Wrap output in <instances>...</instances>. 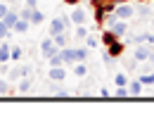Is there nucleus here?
<instances>
[{
  "instance_id": "nucleus-1",
  "label": "nucleus",
  "mask_w": 154,
  "mask_h": 138,
  "mask_svg": "<svg viewBox=\"0 0 154 138\" xmlns=\"http://www.w3.org/2000/svg\"><path fill=\"white\" fill-rule=\"evenodd\" d=\"M154 45H149V43H137L133 50V59L135 62H149V53H152Z\"/></svg>"
},
{
  "instance_id": "nucleus-2",
  "label": "nucleus",
  "mask_w": 154,
  "mask_h": 138,
  "mask_svg": "<svg viewBox=\"0 0 154 138\" xmlns=\"http://www.w3.org/2000/svg\"><path fill=\"white\" fill-rule=\"evenodd\" d=\"M55 53H59V48L55 45V40H52V36H48L45 40H40V57L50 59Z\"/></svg>"
},
{
  "instance_id": "nucleus-3",
  "label": "nucleus",
  "mask_w": 154,
  "mask_h": 138,
  "mask_svg": "<svg viewBox=\"0 0 154 138\" xmlns=\"http://www.w3.org/2000/svg\"><path fill=\"white\" fill-rule=\"evenodd\" d=\"M114 14H116V19H133L135 17V7L133 5H126V2H121V5H116L114 7Z\"/></svg>"
},
{
  "instance_id": "nucleus-4",
  "label": "nucleus",
  "mask_w": 154,
  "mask_h": 138,
  "mask_svg": "<svg viewBox=\"0 0 154 138\" xmlns=\"http://www.w3.org/2000/svg\"><path fill=\"white\" fill-rule=\"evenodd\" d=\"M71 21H74V26H78V24H85L88 21V12L83 10V7H78V5H74V10H71Z\"/></svg>"
},
{
  "instance_id": "nucleus-5",
  "label": "nucleus",
  "mask_w": 154,
  "mask_h": 138,
  "mask_svg": "<svg viewBox=\"0 0 154 138\" xmlns=\"http://www.w3.org/2000/svg\"><path fill=\"white\" fill-rule=\"evenodd\" d=\"M10 59H12V43L2 38L0 40V64H7Z\"/></svg>"
},
{
  "instance_id": "nucleus-6",
  "label": "nucleus",
  "mask_w": 154,
  "mask_h": 138,
  "mask_svg": "<svg viewBox=\"0 0 154 138\" xmlns=\"http://www.w3.org/2000/svg\"><path fill=\"white\" fill-rule=\"evenodd\" d=\"M128 93H131V98H140V95L145 93V83H142L140 79L128 81Z\"/></svg>"
},
{
  "instance_id": "nucleus-7",
  "label": "nucleus",
  "mask_w": 154,
  "mask_h": 138,
  "mask_svg": "<svg viewBox=\"0 0 154 138\" xmlns=\"http://www.w3.org/2000/svg\"><path fill=\"white\" fill-rule=\"evenodd\" d=\"M33 91V81L29 79V76H21L19 81H17V93L19 95H29Z\"/></svg>"
},
{
  "instance_id": "nucleus-8",
  "label": "nucleus",
  "mask_w": 154,
  "mask_h": 138,
  "mask_svg": "<svg viewBox=\"0 0 154 138\" xmlns=\"http://www.w3.org/2000/svg\"><path fill=\"white\" fill-rule=\"evenodd\" d=\"M59 55H62V59H64V64H74V62H78V57H76V48H71V45L62 48V50H59Z\"/></svg>"
},
{
  "instance_id": "nucleus-9",
  "label": "nucleus",
  "mask_w": 154,
  "mask_h": 138,
  "mask_svg": "<svg viewBox=\"0 0 154 138\" xmlns=\"http://www.w3.org/2000/svg\"><path fill=\"white\" fill-rule=\"evenodd\" d=\"M62 31H66V26H64V21L62 17H55V19L50 21V26H48V36H57Z\"/></svg>"
},
{
  "instance_id": "nucleus-10",
  "label": "nucleus",
  "mask_w": 154,
  "mask_h": 138,
  "mask_svg": "<svg viewBox=\"0 0 154 138\" xmlns=\"http://www.w3.org/2000/svg\"><path fill=\"white\" fill-rule=\"evenodd\" d=\"M48 76H50V81H52V83H62V81L66 79V69H64V67H50V72H48Z\"/></svg>"
},
{
  "instance_id": "nucleus-11",
  "label": "nucleus",
  "mask_w": 154,
  "mask_h": 138,
  "mask_svg": "<svg viewBox=\"0 0 154 138\" xmlns=\"http://www.w3.org/2000/svg\"><path fill=\"white\" fill-rule=\"evenodd\" d=\"M109 29L114 31V34H116V36H119V38H123V36L128 34V21H126V19H116L114 24L109 26Z\"/></svg>"
},
{
  "instance_id": "nucleus-12",
  "label": "nucleus",
  "mask_w": 154,
  "mask_h": 138,
  "mask_svg": "<svg viewBox=\"0 0 154 138\" xmlns=\"http://www.w3.org/2000/svg\"><path fill=\"white\" fill-rule=\"evenodd\" d=\"M29 29H31V21L29 19H17V24H14V26H12V34H26V31H29Z\"/></svg>"
},
{
  "instance_id": "nucleus-13",
  "label": "nucleus",
  "mask_w": 154,
  "mask_h": 138,
  "mask_svg": "<svg viewBox=\"0 0 154 138\" xmlns=\"http://www.w3.org/2000/svg\"><path fill=\"white\" fill-rule=\"evenodd\" d=\"M17 19H19V10H14V7H10V12H7L5 17H2V21H5V24H7L10 29H12L14 24H17Z\"/></svg>"
},
{
  "instance_id": "nucleus-14",
  "label": "nucleus",
  "mask_w": 154,
  "mask_h": 138,
  "mask_svg": "<svg viewBox=\"0 0 154 138\" xmlns=\"http://www.w3.org/2000/svg\"><path fill=\"white\" fill-rule=\"evenodd\" d=\"M116 40H121V38L116 36V34L112 31V29H107V31L102 34V43H104V48H109V45H114Z\"/></svg>"
},
{
  "instance_id": "nucleus-15",
  "label": "nucleus",
  "mask_w": 154,
  "mask_h": 138,
  "mask_svg": "<svg viewBox=\"0 0 154 138\" xmlns=\"http://www.w3.org/2000/svg\"><path fill=\"white\" fill-rule=\"evenodd\" d=\"M52 40H55V45H57L59 50L66 48V45H69V31H62V34H57V36H52Z\"/></svg>"
},
{
  "instance_id": "nucleus-16",
  "label": "nucleus",
  "mask_w": 154,
  "mask_h": 138,
  "mask_svg": "<svg viewBox=\"0 0 154 138\" xmlns=\"http://www.w3.org/2000/svg\"><path fill=\"white\" fill-rule=\"evenodd\" d=\"M71 72L76 74L78 79H83V76L88 74V64H85V62H74V64H71Z\"/></svg>"
},
{
  "instance_id": "nucleus-17",
  "label": "nucleus",
  "mask_w": 154,
  "mask_h": 138,
  "mask_svg": "<svg viewBox=\"0 0 154 138\" xmlns=\"http://www.w3.org/2000/svg\"><path fill=\"white\" fill-rule=\"evenodd\" d=\"M107 50H109V55H112V57H119V55H123V50H126V43H121V40H116L114 45H109Z\"/></svg>"
},
{
  "instance_id": "nucleus-18",
  "label": "nucleus",
  "mask_w": 154,
  "mask_h": 138,
  "mask_svg": "<svg viewBox=\"0 0 154 138\" xmlns=\"http://www.w3.org/2000/svg\"><path fill=\"white\" fill-rule=\"evenodd\" d=\"M88 34H90V31L85 29V24H78L76 29H74V38H76V40H85V38H88Z\"/></svg>"
},
{
  "instance_id": "nucleus-19",
  "label": "nucleus",
  "mask_w": 154,
  "mask_h": 138,
  "mask_svg": "<svg viewBox=\"0 0 154 138\" xmlns=\"http://www.w3.org/2000/svg\"><path fill=\"white\" fill-rule=\"evenodd\" d=\"M137 79L142 81L145 86H154V69H149V72H142V74H140Z\"/></svg>"
},
{
  "instance_id": "nucleus-20",
  "label": "nucleus",
  "mask_w": 154,
  "mask_h": 138,
  "mask_svg": "<svg viewBox=\"0 0 154 138\" xmlns=\"http://www.w3.org/2000/svg\"><path fill=\"white\" fill-rule=\"evenodd\" d=\"M43 19H45V14L40 12V7H33V14H31V26H36V24H40Z\"/></svg>"
},
{
  "instance_id": "nucleus-21",
  "label": "nucleus",
  "mask_w": 154,
  "mask_h": 138,
  "mask_svg": "<svg viewBox=\"0 0 154 138\" xmlns=\"http://www.w3.org/2000/svg\"><path fill=\"white\" fill-rule=\"evenodd\" d=\"M48 67H64V59H62V55H59V53H55L52 57L48 59Z\"/></svg>"
},
{
  "instance_id": "nucleus-22",
  "label": "nucleus",
  "mask_w": 154,
  "mask_h": 138,
  "mask_svg": "<svg viewBox=\"0 0 154 138\" xmlns=\"http://www.w3.org/2000/svg\"><path fill=\"white\" fill-rule=\"evenodd\" d=\"M97 45H100V40H97L93 34H88V38H85V48H88V50H97Z\"/></svg>"
},
{
  "instance_id": "nucleus-23",
  "label": "nucleus",
  "mask_w": 154,
  "mask_h": 138,
  "mask_svg": "<svg viewBox=\"0 0 154 138\" xmlns=\"http://www.w3.org/2000/svg\"><path fill=\"white\" fill-rule=\"evenodd\" d=\"M114 95H116V98H131L128 86H116V88H114Z\"/></svg>"
},
{
  "instance_id": "nucleus-24",
  "label": "nucleus",
  "mask_w": 154,
  "mask_h": 138,
  "mask_svg": "<svg viewBox=\"0 0 154 138\" xmlns=\"http://www.w3.org/2000/svg\"><path fill=\"white\" fill-rule=\"evenodd\" d=\"M12 88H10V79H0V95H10Z\"/></svg>"
},
{
  "instance_id": "nucleus-25",
  "label": "nucleus",
  "mask_w": 154,
  "mask_h": 138,
  "mask_svg": "<svg viewBox=\"0 0 154 138\" xmlns=\"http://www.w3.org/2000/svg\"><path fill=\"white\" fill-rule=\"evenodd\" d=\"M114 83H116V86H128V76H126L123 72H116V76H114Z\"/></svg>"
},
{
  "instance_id": "nucleus-26",
  "label": "nucleus",
  "mask_w": 154,
  "mask_h": 138,
  "mask_svg": "<svg viewBox=\"0 0 154 138\" xmlns=\"http://www.w3.org/2000/svg\"><path fill=\"white\" fill-rule=\"evenodd\" d=\"M10 34H12V29L0 19V40H2V38H10Z\"/></svg>"
},
{
  "instance_id": "nucleus-27",
  "label": "nucleus",
  "mask_w": 154,
  "mask_h": 138,
  "mask_svg": "<svg viewBox=\"0 0 154 138\" xmlns=\"http://www.w3.org/2000/svg\"><path fill=\"white\" fill-rule=\"evenodd\" d=\"M31 14H33V7H29V5H24V7L19 10V17H21V19H29V21H31Z\"/></svg>"
},
{
  "instance_id": "nucleus-28",
  "label": "nucleus",
  "mask_w": 154,
  "mask_h": 138,
  "mask_svg": "<svg viewBox=\"0 0 154 138\" xmlns=\"http://www.w3.org/2000/svg\"><path fill=\"white\" fill-rule=\"evenodd\" d=\"M19 79H21V67H14L10 72V81H19Z\"/></svg>"
},
{
  "instance_id": "nucleus-29",
  "label": "nucleus",
  "mask_w": 154,
  "mask_h": 138,
  "mask_svg": "<svg viewBox=\"0 0 154 138\" xmlns=\"http://www.w3.org/2000/svg\"><path fill=\"white\" fill-rule=\"evenodd\" d=\"M21 55H24V53H21V48H19V45H12V59L17 62V59H19Z\"/></svg>"
},
{
  "instance_id": "nucleus-30",
  "label": "nucleus",
  "mask_w": 154,
  "mask_h": 138,
  "mask_svg": "<svg viewBox=\"0 0 154 138\" xmlns=\"http://www.w3.org/2000/svg\"><path fill=\"white\" fill-rule=\"evenodd\" d=\"M102 62H104V64H114V57L109 55V50H104V53H102Z\"/></svg>"
},
{
  "instance_id": "nucleus-31",
  "label": "nucleus",
  "mask_w": 154,
  "mask_h": 138,
  "mask_svg": "<svg viewBox=\"0 0 154 138\" xmlns=\"http://www.w3.org/2000/svg\"><path fill=\"white\" fill-rule=\"evenodd\" d=\"M7 12H10V5H7V2L2 0V2H0V19H2V17L7 14Z\"/></svg>"
},
{
  "instance_id": "nucleus-32",
  "label": "nucleus",
  "mask_w": 154,
  "mask_h": 138,
  "mask_svg": "<svg viewBox=\"0 0 154 138\" xmlns=\"http://www.w3.org/2000/svg\"><path fill=\"white\" fill-rule=\"evenodd\" d=\"M135 12H137V14H142V17H147V14H149V10H147V7H137Z\"/></svg>"
},
{
  "instance_id": "nucleus-33",
  "label": "nucleus",
  "mask_w": 154,
  "mask_h": 138,
  "mask_svg": "<svg viewBox=\"0 0 154 138\" xmlns=\"http://www.w3.org/2000/svg\"><path fill=\"white\" fill-rule=\"evenodd\" d=\"M100 95H102V98H109L112 91H109V88H100Z\"/></svg>"
},
{
  "instance_id": "nucleus-34",
  "label": "nucleus",
  "mask_w": 154,
  "mask_h": 138,
  "mask_svg": "<svg viewBox=\"0 0 154 138\" xmlns=\"http://www.w3.org/2000/svg\"><path fill=\"white\" fill-rule=\"evenodd\" d=\"M24 2H26L29 7H38V0H24Z\"/></svg>"
},
{
  "instance_id": "nucleus-35",
  "label": "nucleus",
  "mask_w": 154,
  "mask_h": 138,
  "mask_svg": "<svg viewBox=\"0 0 154 138\" xmlns=\"http://www.w3.org/2000/svg\"><path fill=\"white\" fill-rule=\"evenodd\" d=\"M64 5H69V7H74V5H78V0H62Z\"/></svg>"
},
{
  "instance_id": "nucleus-36",
  "label": "nucleus",
  "mask_w": 154,
  "mask_h": 138,
  "mask_svg": "<svg viewBox=\"0 0 154 138\" xmlns=\"http://www.w3.org/2000/svg\"><path fill=\"white\" fill-rule=\"evenodd\" d=\"M149 64H154V48H152V53H149Z\"/></svg>"
},
{
  "instance_id": "nucleus-37",
  "label": "nucleus",
  "mask_w": 154,
  "mask_h": 138,
  "mask_svg": "<svg viewBox=\"0 0 154 138\" xmlns=\"http://www.w3.org/2000/svg\"><path fill=\"white\" fill-rule=\"evenodd\" d=\"M152 26H154V17H152Z\"/></svg>"
},
{
  "instance_id": "nucleus-38",
  "label": "nucleus",
  "mask_w": 154,
  "mask_h": 138,
  "mask_svg": "<svg viewBox=\"0 0 154 138\" xmlns=\"http://www.w3.org/2000/svg\"><path fill=\"white\" fill-rule=\"evenodd\" d=\"M114 2H116V0H114Z\"/></svg>"
}]
</instances>
